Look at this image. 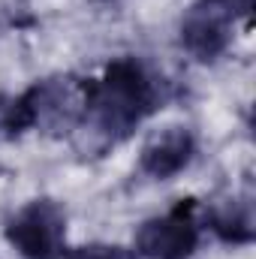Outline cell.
Masks as SVG:
<instances>
[{
	"mask_svg": "<svg viewBox=\"0 0 256 259\" xmlns=\"http://www.w3.org/2000/svg\"><path fill=\"white\" fill-rule=\"evenodd\" d=\"M196 133L184 124H169L145 139L139 151V172L154 181H169L181 175L196 157Z\"/></svg>",
	"mask_w": 256,
	"mask_h": 259,
	"instance_id": "8992f818",
	"label": "cell"
},
{
	"mask_svg": "<svg viewBox=\"0 0 256 259\" xmlns=\"http://www.w3.org/2000/svg\"><path fill=\"white\" fill-rule=\"evenodd\" d=\"M202 214V229H211L223 244H250L256 238L253 226V202L250 196H223L208 202L205 208L199 205Z\"/></svg>",
	"mask_w": 256,
	"mask_h": 259,
	"instance_id": "52a82bcc",
	"label": "cell"
},
{
	"mask_svg": "<svg viewBox=\"0 0 256 259\" xmlns=\"http://www.w3.org/2000/svg\"><path fill=\"white\" fill-rule=\"evenodd\" d=\"M97 3H109V0H97Z\"/></svg>",
	"mask_w": 256,
	"mask_h": 259,
	"instance_id": "8fae6325",
	"label": "cell"
},
{
	"mask_svg": "<svg viewBox=\"0 0 256 259\" xmlns=\"http://www.w3.org/2000/svg\"><path fill=\"white\" fill-rule=\"evenodd\" d=\"M30 130H36V112H33L30 91H21V94L0 91V139H18Z\"/></svg>",
	"mask_w": 256,
	"mask_h": 259,
	"instance_id": "ba28073f",
	"label": "cell"
},
{
	"mask_svg": "<svg viewBox=\"0 0 256 259\" xmlns=\"http://www.w3.org/2000/svg\"><path fill=\"white\" fill-rule=\"evenodd\" d=\"M202 3H208V6H214V9H220V12H226L232 21L241 18V15H250V9H253V0H202Z\"/></svg>",
	"mask_w": 256,
	"mask_h": 259,
	"instance_id": "30bf717a",
	"label": "cell"
},
{
	"mask_svg": "<svg viewBox=\"0 0 256 259\" xmlns=\"http://www.w3.org/2000/svg\"><path fill=\"white\" fill-rule=\"evenodd\" d=\"M36 130L49 136H69L78 133L84 118V78L75 75H52L42 81H33L30 88Z\"/></svg>",
	"mask_w": 256,
	"mask_h": 259,
	"instance_id": "277c9868",
	"label": "cell"
},
{
	"mask_svg": "<svg viewBox=\"0 0 256 259\" xmlns=\"http://www.w3.org/2000/svg\"><path fill=\"white\" fill-rule=\"evenodd\" d=\"M64 259H139L133 250L121 247V244H106V241H91L81 247L66 250Z\"/></svg>",
	"mask_w": 256,
	"mask_h": 259,
	"instance_id": "9c48e42d",
	"label": "cell"
},
{
	"mask_svg": "<svg viewBox=\"0 0 256 259\" xmlns=\"http://www.w3.org/2000/svg\"><path fill=\"white\" fill-rule=\"evenodd\" d=\"M232 18L202 0H196L181 15L178 39L181 49L199 64H217L232 46Z\"/></svg>",
	"mask_w": 256,
	"mask_h": 259,
	"instance_id": "5b68a950",
	"label": "cell"
},
{
	"mask_svg": "<svg viewBox=\"0 0 256 259\" xmlns=\"http://www.w3.org/2000/svg\"><path fill=\"white\" fill-rule=\"evenodd\" d=\"M199 199H178L166 214L145 220L136 229L133 253L139 259H190L202 244Z\"/></svg>",
	"mask_w": 256,
	"mask_h": 259,
	"instance_id": "3957f363",
	"label": "cell"
},
{
	"mask_svg": "<svg viewBox=\"0 0 256 259\" xmlns=\"http://www.w3.org/2000/svg\"><path fill=\"white\" fill-rule=\"evenodd\" d=\"M3 235L21 259H64L69 250L66 208L49 196L30 199L6 220Z\"/></svg>",
	"mask_w": 256,
	"mask_h": 259,
	"instance_id": "7a4b0ae2",
	"label": "cell"
},
{
	"mask_svg": "<svg viewBox=\"0 0 256 259\" xmlns=\"http://www.w3.org/2000/svg\"><path fill=\"white\" fill-rule=\"evenodd\" d=\"M169 84L136 55L109 61L97 78H84V118L78 133H91L100 151L127 142L157 109H163Z\"/></svg>",
	"mask_w": 256,
	"mask_h": 259,
	"instance_id": "6da1fadb",
	"label": "cell"
}]
</instances>
